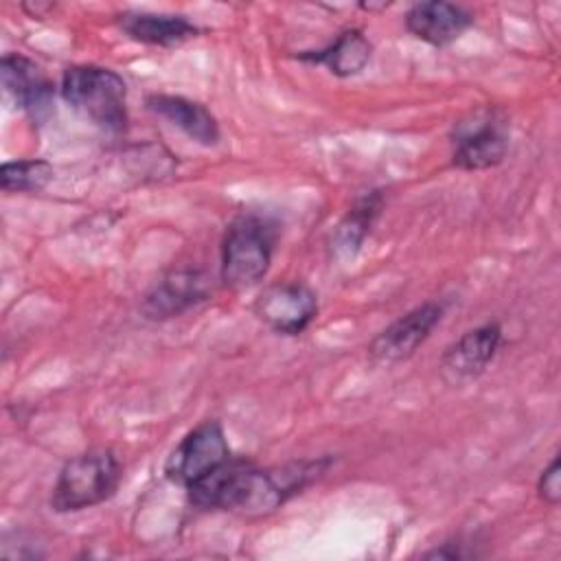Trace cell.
Here are the masks:
<instances>
[{
  "label": "cell",
  "mask_w": 561,
  "mask_h": 561,
  "mask_svg": "<svg viewBox=\"0 0 561 561\" xmlns=\"http://www.w3.org/2000/svg\"><path fill=\"white\" fill-rule=\"evenodd\" d=\"M61 96L83 118L105 131H123L127 125V85L110 68H68L61 77Z\"/></svg>",
  "instance_id": "6da1fadb"
},
{
  "label": "cell",
  "mask_w": 561,
  "mask_h": 561,
  "mask_svg": "<svg viewBox=\"0 0 561 561\" xmlns=\"http://www.w3.org/2000/svg\"><path fill=\"white\" fill-rule=\"evenodd\" d=\"M121 482V462L112 449L94 447L70 458L53 486L50 504L59 513L83 511L112 497Z\"/></svg>",
  "instance_id": "7a4b0ae2"
},
{
  "label": "cell",
  "mask_w": 561,
  "mask_h": 561,
  "mask_svg": "<svg viewBox=\"0 0 561 561\" xmlns=\"http://www.w3.org/2000/svg\"><path fill=\"white\" fill-rule=\"evenodd\" d=\"M276 232L259 215H239L221 243V278L228 287L256 285L270 270Z\"/></svg>",
  "instance_id": "3957f363"
},
{
  "label": "cell",
  "mask_w": 561,
  "mask_h": 561,
  "mask_svg": "<svg viewBox=\"0 0 561 561\" xmlns=\"http://www.w3.org/2000/svg\"><path fill=\"white\" fill-rule=\"evenodd\" d=\"M230 460V447L226 434L217 421H206L191 430L178 447L171 451L164 465V473L171 482L191 486L219 465Z\"/></svg>",
  "instance_id": "277c9868"
},
{
  "label": "cell",
  "mask_w": 561,
  "mask_h": 561,
  "mask_svg": "<svg viewBox=\"0 0 561 561\" xmlns=\"http://www.w3.org/2000/svg\"><path fill=\"white\" fill-rule=\"evenodd\" d=\"M443 318V305L423 302L377 333L368 353L379 364H397L414 355V351L432 335Z\"/></svg>",
  "instance_id": "5b68a950"
},
{
  "label": "cell",
  "mask_w": 561,
  "mask_h": 561,
  "mask_svg": "<svg viewBox=\"0 0 561 561\" xmlns=\"http://www.w3.org/2000/svg\"><path fill=\"white\" fill-rule=\"evenodd\" d=\"M254 311L276 333L298 335L316 318L318 300L316 294L300 283H278L261 291Z\"/></svg>",
  "instance_id": "8992f818"
},
{
  "label": "cell",
  "mask_w": 561,
  "mask_h": 561,
  "mask_svg": "<svg viewBox=\"0 0 561 561\" xmlns=\"http://www.w3.org/2000/svg\"><path fill=\"white\" fill-rule=\"evenodd\" d=\"M502 344V329L497 322L480 324L465 331L454 344H449L440 357V370L451 383L476 379L493 362Z\"/></svg>",
  "instance_id": "52a82bcc"
},
{
  "label": "cell",
  "mask_w": 561,
  "mask_h": 561,
  "mask_svg": "<svg viewBox=\"0 0 561 561\" xmlns=\"http://www.w3.org/2000/svg\"><path fill=\"white\" fill-rule=\"evenodd\" d=\"M2 85L18 107L28 112L33 118H44L50 110L53 88L42 75L39 66L18 53H7L0 61Z\"/></svg>",
  "instance_id": "ba28073f"
},
{
  "label": "cell",
  "mask_w": 561,
  "mask_h": 561,
  "mask_svg": "<svg viewBox=\"0 0 561 561\" xmlns=\"http://www.w3.org/2000/svg\"><path fill=\"white\" fill-rule=\"evenodd\" d=\"M471 13L462 7L432 0L414 4L405 15V26L414 37L432 46H447L471 26Z\"/></svg>",
  "instance_id": "9c48e42d"
},
{
  "label": "cell",
  "mask_w": 561,
  "mask_h": 561,
  "mask_svg": "<svg viewBox=\"0 0 561 561\" xmlns=\"http://www.w3.org/2000/svg\"><path fill=\"white\" fill-rule=\"evenodd\" d=\"M508 140L502 127L493 121H480L476 125H465L456 134L454 164L469 171H480L495 167L504 160Z\"/></svg>",
  "instance_id": "30bf717a"
},
{
  "label": "cell",
  "mask_w": 561,
  "mask_h": 561,
  "mask_svg": "<svg viewBox=\"0 0 561 561\" xmlns=\"http://www.w3.org/2000/svg\"><path fill=\"white\" fill-rule=\"evenodd\" d=\"M147 107L204 147H213L219 142V125L202 103H195L186 96L151 94L147 99Z\"/></svg>",
  "instance_id": "8fae6325"
},
{
  "label": "cell",
  "mask_w": 561,
  "mask_h": 561,
  "mask_svg": "<svg viewBox=\"0 0 561 561\" xmlns=\"http://www.w3.org/2000/svg\"><path fill=\"white\" fill-rule=\"evenodd\" d=\"M206 296V278L199 272H173L147 296L142 309L149 318H171Z\"/></svg>",
  "instance_id": "7c38bea8"
},
{
  "label": "cell",
  "mask_w": 561,
  "mask_h": 561,
  "mask_svg": "<svg viewBox=\"0 0 561 561\" xmlns=\"http://www.w3.org/2000/svg\"><path fill=\"white\" fill-rule=\"evenodd\" d=\"M123 31L142 44L151 46H180L193 39L199 31L182 15H164V13H125L121 15Z\"/></svg>",
  "instance_id": "4fadbf2b"
},
{
  "label": "cell",
  "mask_w": 561,
  "mask_h": 561,
  "mask_svg": "<svg viewBox=\"0 0 561 561\" xmlns=\"http://www.w3.org/2000/svg\"><path fill=\"white\" fill-rule=\"evenodd\" d=\"M300 59L322 64L329 68L331 75L346 79V77L359 75L370 61V42L364 37L362 31L351 28V31H344L327 48L316 53H305L300 55Z\"/></svg>",
  "instance_id": "5bb4252c"
},
{
  "label": "cell",
  "mask_w": 561,
  "mask_h": 561,
  "mask_svg": "<svg viewBox=\"0 0 561 561\" xmlns=\"http://www.w3.org/2000/svg\"><path fill=\"white\" fill-rule=\"evenodd\" d=\"M381 202H383L381 193L375 191L353 204V208L346 213V217L337 224L333 239H331V248L337 256H344V259L353 256L362 248L366 234L370 232L373 221L379 215Z\"/></svg>",
  "instance_id": "9a60e30c"
},
{
  "label": "cell",
  "mask_w": 561,
  "mask_h": 561,
  "mask_svg": "<svg viewBox=\"0 0 561 561\" xmlns=\"http://www.w3.org/2000/svg\"><path fill=\"white\" fill-rule=\"evenodd\" d=\"M53 180V167L46 160H15L0 169V184L7 193H31Z\"/></svg>",
  "instance_id": "2e32d148"
},
{
  "label": "cell",
  "mask_w": 561,
  "mask_h": 561,
  "mask_svg": "<svg viewBox=\"0 0 561 561\" xmlns=\"http://www.w3.org/2000/svg\"><path fill=\"white\" fill-rule=\"evenodd\" d=\"M537 491H539V497L550 506H557L561 502V462H559V456H554L550 460V465L541 471L539 482H537Z\"/></svg>",
  "instance_id": "e0dca14e"
}]
</instances>
